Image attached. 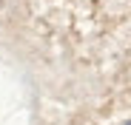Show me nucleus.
<instances>
[{
	"label": "nucleus",
	"instance_id": "obj_1",
	"mask_svg": "<svg viewBox=\"0 0 131 125\" xmlns=\"http://www.w3.org/2000/svg\"><path fill=\"white\" fill-rule=\"evenodd\" d=\"M128 125H131V122H128Z\"/></svg>",
	"mask_w": 131,
	"mask_h": 125
}]
</instances>
